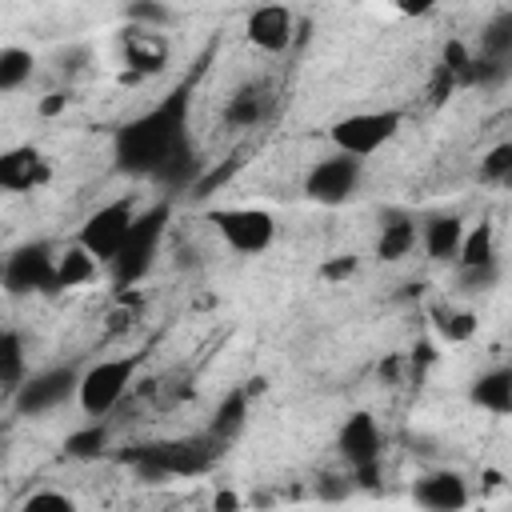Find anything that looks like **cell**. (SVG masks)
I'll return each instance as SVG.
<instances>
[{
  "label": "cell",
  "mask_w": 512,
  "mask_h": 512,
  "mask_svg": "<svg viewBox=\"0 0 512 512\" xmlns=\"http://www.w3.org/2000/svg\"><path fill=\"white\" fill-rule=\"evenodd\" d=\"M192 92H196V72H188L176 88H168V96H160L152 108H144L140 116H132L116 128L112 160H116L120 172L156 180V172L188 144Z\"/></svg>",
  "instance_id": "cell-1"
},
{
  "label": "cell",
  "mask_w": 512,
  "mask_h": 512,
  "mask_svg": "<svg viewBox=\"0 0 512 512\" xmlns=\"http://www.w3.org/2000/svg\"><path fill=\"white\" fill-rule=\"evenodd\" d=\"M224 440H216L212 432L204 436H184V440H164V444H140L136 452H124L120 460L132 464L144 480H164V476H200L212 468V460L220 456Z\"/></svg>",
  "instance_id": "cell-2"
},
{
  "label": "cell",
  "mask_w": 512,
  "mask_h": 512,
  "mask_svg": "<svg viewBox=\"0 0 512 512\" xmlns=\"http://www.w3.org/2000/svg\"><path fill=\"white\" fill-rule=\"evenodd\" d=\"M168 216H172V204H168V200L148 204V208L136 216V224H132L128 240H124L120 256L112 260V280H116V288H132V284L152 268L156 248H160V236H164V228H168Z\"/></svg>",
  "instance_id": "cell-3"
},
{
  "label": "cell",
  "mask_w": 512,
  "mask_h": 512,
  "mask_svg": "<svg viewBox=\"0 0 512 512\" xmlns=\"http://www.w3.org/2000/svg\"><path fill=\"white\" fill-rule=\"evenodd\" d=\"M404 124V112L400 108H376V112H352V116H340L332 128H328V140L336 144V152L344 156H372L380 152L388 140H396Z\"/></svg>",
  "instance_id": "cell-4"
},
{
  "label": "cell",
  "mask_w": 512,
  "mask_h": 512,
  "mask_svg": "<svg viewBox=\"0 0 512 512\" xmlns=\"http://www.w3.org/2000/svg\"><path fill=\"white\" fill-rule=\"evenodd\" d=\"M136 216H140V208H136V200H132V196L108 200L104 208H96V212L80 224L76 244H80V248H88L100 264H108V268H112V260L120 256V248H124V240H128V232H132V224H136Z\"/></svg>",
  "instance_id": "cell-5"
},
{
  "label": "cell",
  "mask_w": 512,
  "mask_h": 512,
  "mask_svg": "<svg viewBox=\"0 0 512 512\" xmlns=\"http://www.w3.org/2000/svg\"><path fill=\"white\" fill-rule=\"evenodd\" d=\"M140 360H144V356L136 352V356L96 360L92 368H84V376H80V392H76L80 408H84L88 416H108V412L120 404V396L128 392V384H132Z\"/></svg>",
  "instance_id": "cell-6"
},
{
  "label": "cell",
  "mask_w": 512,
  "mask_h": 512,
  "mask_svg": "<svg viewBox=\"0 0 512 512\" xmlns=\"http://www.w3.org/2000/svg\"><path fill=\"white\" fill-rule=\"evenodd\" d=\"M204 220L240 256H260L276 240V220L268 208H212V212H204Z\"/></svg>",
  "instance_id": "cell-7"
},
{
  "label": "cell",
  "mask_w": 512,
  "mask_h": 512,
  "mask_svg": "<svg viewBox=\"0 0 512 512\" xmlns=\"http://www.w3.org/2000/svg\"><path fill=\"white\" fill-rule=\"evenodd\" d=\"M56 260L60 252L48 240H28L8 252L4 260V292L28 296V292H56Z\"/></svg>",
  "instance_id": "cell-8"
},
{
  "label": "cell",
  "mask_w": 512,
  "mask_h": 512,
  "mask_svg": "<svg viewBox=\"0 0 512 512\" xmlns=\"http://www.w3.org/2000/svg\"><path fill=\"white\" fill-rule=\"evenodd\" d=\"M360 172H364V160H356V156H344V152L324 156V160H316V164L308 168V176H304V196H308L312 204L336 208V204H344V200L356 196Z\"/></svg>",
  "instance_id": "cell-9"
},
{
  "label": "cell",
  "mask_w": 512,
  "mask_h": 512,
  "mask_svg": "<svg viewBox=\"0 0 512 512\" xmlns=\"http://www.w3.org/2000/svg\"><path fill=\"white\" fill-rule=\"evenodd\" d=\"M80 376H84V372H76L72 364L32 372V376L20 384V392L12 396V408H16L20 416H40V412L64 404L68 396H76V392H80Z\"/></svg>",
  "instance_id": "cell-10"
},
{
  "label": "cell",
  "mask_w": 512,
  "mask_h": 512,
  "mask_svg": "<svg viewBox=\"0 0 512 512\" xmlns=\"http://www.w3.org/2000/svg\"><path fill=\"white\" fill-rule=\"evenodd\" d=\"M336 448L352 472L376 468L380 464V428H376L372 412H352L336 432Z\"/></svg>",
  "instance_id": "cell-11"
},
{
  "label": "cell",
  "mask_w": 512,
  "mask_h": 512,
  "mask_svg": "<svg viewBox=\"0 0 512 512\" xmlns=\"http://www.w3.org/2000/svg\"><path fill=\"white\" fill-rule=\"evenodd\" d=\"M292 28H296V16L284 4H264V8L248 12V20H244L248 44L260 52H272V56L292 44Z\"/></svg>",
  "instance_id": "cell-12"
},
{
  "label": "cell",
  "mask_w": 512,
  "mask_h": 512,
  "mask_svg": "<svg viewBox=\"0 0 512 512\" xmlns=\"http://www.w3.org/2000/svg\"><path fill=\"white\" fill-rule=\"evenodd\" d=\"M412 500L424 508V512H464L468 508V484L460 472H428L412 484Z\"/></svg>",
  "instance_id": "cell-13"
},
{
  "label": "cell",
  "mask_w": 512,
  "mask_h": 512,
  "mask_svg": "<svg viewBox=\"0 0 512 512\" xmlns=\"http://www.w3.org/2000/svg\"><path fill=\"white\" fill-rule=\"evenodd\" d=\"M48 176H52V168H48V160H44L32 144L8 148V152L0 156V184H4L8 192H32V188L48 184Z\"/></svg>",
  "instance_id": "cell-14"
},
{
  "label": "cell",
  "mask_w": 512,
  "mask_h": 512,
  "mask_svg": "<svg viewBox=\"0 0 512 512\" xmlns=\"http://www.w3.org/2000/svg\"><path fill=\"white\" fill-rule=\"evenodd\" d=\"M468 400L492 416H512V364L480 372L468 388Z\"/></svg>",
  "instance_id": "cell-15"
},
{
  "label": "cell",
  "mask_w": 512,
  "mask_h": 512,
  "mask_svg": "<svg viewBox=\"0 0 512 512\" xmlns=\"http://www.w3.org/2000/svg\"><path fill=\"white\" fill-rule=\"evenodd\" d=\"M416 248V220L408 212H384L380 220V236H376V256L384 264L404 260Z\"/></svg>",
  "instance_id": "cell-16"
},
{
  "label": "cell",
  "mask_w": 512,
  "mask_h": 512,
  "mask_svg": "<svg viewBox=\"0 0 512 512\" xmlns=\"http://www.w3.org/2000/svg\"><path fill=\"white\" fill-rule=\"evenodd\" d=\"M464 220L460 216H432L424 224V252L428 260H456L460 256V244H464Z\"/></svg>",
  "instance_id": "cell-17"
},
{
  "label": "cell",
  "mask_w": 512,
  "mask_h": 512,
  "mask_svg": "<svg viewBox=\"0 0 512 512\" xmlns=\"http://www.w3.org/2000/svg\"><path fill=\"white\" fill-rule=\"evenodd\" d=\"M488 264H496V232H492L488 220H480L476 228L464 232L456 268H460V272H472V268H488Z\"/></svg>",
  "instance_id": "cell-18"
},
{
  "label": "cell",
  "mask_w": 512,
  "mask_h": 512,
  "mask_svg": "<svg viewBox=\"0 0 512 512\" xmlns=\"http://www.w3.org/2000/svg\"><path fill=\"white\" fill-rule=\"evenodd\" d=\"M96 268H100V260H96L88 248L68 244V248L60 252V260H56V292H60V288H80V284H88V280L96 276Z\"/></svg>",
  "instance_id": "cell-19"
},
{
  "label": "cell",
  "mask_w": 512,
  "mask_h": 512,
  "mask_svg": "<svg viewBox=\"0 0 512 512\" xmlns=\"http://www.w3.org/2000/svg\"><path fill=\"white\" fill-rule=\"evenodd\" d=\"M28 380V360H24V340H20V332H4L0 336V384H4V392H8V400L20 392V384Z\"/></svg>",
  "instance_id": "cell-20"
},
{
  "label": "cell",
  "mask_w": 512,
  "mask_h": 512,
  "mask_svg": "<svg viewBox=\"0 0 512 512\" xmlns=\"http://www.w3.org/2000/svg\"><path fill=\"white\" fill-rule=\"evenodd\" d=\"M244 416H248V388H232L220 404H216V412H212V424H208V432L216 436V440H232L240 428H244Z\"/></svg>",
  "instance_id": "cell-21"
},
{
  "label": "cell",
  "mask_w": 512,
  "mask_h": 512,
  "mask_svg": "<svg viewBox=\"0 0 512 512\" xmlns=\"http://www.w3.org/2000/svg\"><path fill=\"white\" fill-rule=\"evenodd\" d=\"M480 56L512 68V8H504L488 20V28L480 32Z\"/></svg>",
  "instance_id": "cell-22"
},
{
  "label": "cell",
  "mask_w": 512,
  "mask_h": 512,
  "mask_svg": "<svg viewBox=\"0 0 512 512\" xmlns=\"http://www.w3.org/2000/svg\"><path fill=\"white\" fill-rule=\"evenodd\" d=\"M124 52H128V64L140 68V72H160L164 60H168L164 40L152 36V32H128L124 36Z\"/></svg>",
  "instance_id": "cell-23"
},
{
  "label": "cell",
  "mask_w": 512,
  "mask_h": 512,
  "mask_svg": "<svg viewBox=\"0 0 512 512\" xmlns=\"http://www.w3.org/2000/svg\"><path fill=\"white\" fill-rule=\"evenodd\" d=\"M264 104H268L264 88H260V84H244V88H240V92L228 100L224 120H228L232 128H252V124L264 116Z\"/></svg>",
  "instance_id": "cell-24"
},
{
  "label": "cell",
  "mask_w": 512,
  "mask_h": 512,
  "mask_svg": "<svg viewBox=\"0 0 512 512\" xmlns=\"http://www.w3.org/2000/svg\"><path fill=\"white\" fill-rule=\"evenodd\" d=\"M32 52L28 48H16V44H8V48H0V92H16L28 76H32Z\"/></svg>",
  "instance_id": "cell-25"
},
{
  "label": "cell",
  "mask_w": 512,
  "mask_h": 512,
  "mask_svg": "<svg viewBox=\"0 0 512 512\" xmlns=\"http://www.w3.org/2000/svg\"><path fill=\"white\" fill-rule=\"evenodd\" d=\"M104 448H108V428H104V424L76 428V432L64 440V452H68L72 460H96V456H104Z\"/></svg>",
  "instance_id": "cell-26"
},
{
  "label": "cell",
  "mask_w": 512,
  "mask_h": 512,
  "mask_svg": "<svg viewBox=\"0 0 512 512\" xmlns=\"http://www.w3.org/2000/svg\"><path fill=\"white\" fill-rule=\"evenodd\" d=\"M480 176L492 180V184H508L512 188V140H500L480 156Z\"/></svg>",
  "instance_id": "cell-27"
},
{
  "label": "cell",
  "mask_w": 512,
  "mask_h": 512,
  "mask_svg": "<svg viewBox=\"0 0 512 512\" xmlns=\"http://www.w3.org/2000/svg\"><path fill=\"white\" fill-rule=\"evenodd\" d=\"M436 332L448 340V344H464L476 336V316L472 312H448V308H436Z\"/></svg>",
  "instance_id": "cell-28"
},
{
  "label": "cell",
  "mask_w": 512,
  "mask_h": 512,
  "mask_svg": "<svg viewBox=\"0 0 512 512\" xmlns=\"http://www.w3.org/2000/svg\"><path fill=\"white\" fill-rule=\"evenodd\" d=\"M20 512H76V500L64 496V492H56V488H44V492H32L20 504Z\"/></svg>",
  "instance_id": "cell-29"
},
{
  "label": "cell",
  "mask_w": 512,
  "mask_h": 512,
  "mask_svg": "<svg viewBox=\"0 0 512 512\" xmlns=\"http://www.w3.org/2000/svg\"><path fill=\"white\" fill-rule=\"evenodd\" d=\"M456 88H460V76H456L452 68L436 64V68H432V76H428V104H432V108L448 104V96H452Z\"/></svg>",
  "instance_id": "cell-30"
},
{
  "label": "cell",
  "mask_w": 512,
  "mask_h": 512,
  "mask_svg": "<svg viewBox=\"0 0 512 512\" xmlns=\"http://www.w3.org/2000/svg\"><path fill=\"white\" fill-rule=\"evenodd\" d=\"M472 60H476V56L468 52V44H464V40H448V44H444V52H440V64H444V68H452V72L460 76V84H468Z\"/></svg>",
  "instance_id": "cell-31"
},
{
  "label": "cell",
  "mask_w": 512,
  "mask_h": 512,
  "mask_svg": "<svg viewBox=\"0 0 512 512\" xmlns=\"http://www.w3.org/2000/svg\"><path fill=\"white\" fill-rule=\"evenodd\" d=\"M496 276H500V268H496V264H488V268H472V272H460V284H464L468 292H488V288L496 284Z\"/></svg>",
  "instance_id": "cell-32"
},
{
  "label": "cell",
  "mask_w": 512,
  "mask_h": 512,
  "mask_svg": "<svg viewBox=\"0 0 512 512\" xmlns=\"http://www.w3.org/2000/svg\"><path fill=\"white\" fill-rule=\"evenodd\" d=\"M128 20H152V24H164V20H168V8H156V4H132V8H128Z\"/></svg>",
  "instance_id": "cell-33"
},
{
  "label": "cell",
  "mask_w": 512,
  "mask_h": 512,
  "mask_svg": "<svg viewBox=\"0 0 512 512\" xmlns=\"http://www.w3.org/2000/svg\"><path fill=\"white\" fill-rule=\"evenodd\" d=\"M352 272H356V256H344V260H332V264L320 268L324 280H340V276H352Z\"/></svg>",
  "instance_id": "cell-34"
},
{
  "label": "cell",
  "mask_w": 512,
  "mask_h": 512,
  "mask_svg": "<svg viewBox=\"0 0 512 512\" xmlns=\"http://www.w3.org/2000/svg\"><path fill=\"white\" fill-rule=\"evenodd\" d=\"M212 512H240V496L236 492H216L212 496Z\"/></svg>",
  "instance_id": "cell-35"
},
{
  "label": "cell",
  "mask_w": 512,
  "mask_h": 512,
  "mask_svg": "<svg viewBox=\"0 0 512 512\" xmlns=\"http://www.w3.org/2000/svg\"><path fill=\"white\" fill-rule=\"evenodd\" d=\"M60 108H64V92H52V96L40 104V112H44V116H56Z\"/></svg>",
  "instance_id": "cell-36"
},
{
  "label": "cell",
  "mask_w": 512,
  "mask_h": 512,
  "mask_svg": "<svg viewBox=\"0 0 512 512\" xmlns=\"http://www.w3.org/2000/svg\"><path fill=\"white\" fill-rule=\"evenodd\" d=\"M500 480H504V476H500L496 468H488V472H484V484H488V488H500Z\"/></svg>",
  "instance_id": "cell-37"
}]
</instances>
